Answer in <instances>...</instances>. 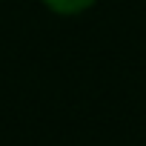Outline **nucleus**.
Masks as SVG:
<instances>
[{
    "label": "nucleus",
    "instance_id": "f257e3e1",
    "mask_svg": "<svg viewBox=\"0 0 146 146\" xmlns=\"http://www.w3.org/2000/svg\"><path fill=\"white\" fill-rule=\"evenodd\" d=\"M43 3H46L54 15H66V17H72V15H83L86 9H92L98 0H43Z\"/></svg>",
    "mask_w": 146,
    "mask_h": 146
}]
</instances>
